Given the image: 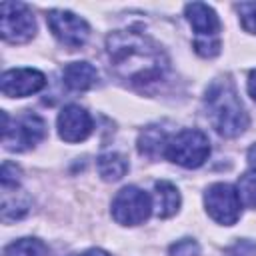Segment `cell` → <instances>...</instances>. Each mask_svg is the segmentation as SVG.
I'll list each match as a JSON object with an SVG mask.
<instances>
[{
    "label": "cell",
    "mask_w": 256,
    "mask_h": 256,
    "mask_svg": "<svg viewBox=\"0 0 256 256\" xmlns=\"http://www.w3.org/2000/svg\"><path fill=\"white\" fill-rule=\"evenodd\" d=\"M106 54L112 72L136 88H148L166 78L168 58L144 32L130 28L108 34Z\"/></svg>",
    "instance_id": "obj_1"
},
{
    "label": "cell",
    "mask_w": 256,
    "mask_h": 256,
    "mask_svg": "<svg viewBox=\"0 0 256 256\" xmlns=\"http://www.w3.org/2000/svg\"><path fill=\"white\" fill-rule=\"evenodd\" d=\"M204 104L208 110L206 114L220 136L236 138L248 128V114L228 78H220L210 84Z\"/></svg>",
    "instance_id": "obj_2"
},
{
    "label": "cell",
    "mask_w": 256,
    "mask_h": 256,
    "mask_svg": "<svg viewBox=\"0 0 256 256\" xmlns=\"http://www.w3.org/2000/svg\"><path fill=\"white\" fill-rule=\"evenodd\" d=\"M210 154L208 136L196 128H184L174 136H168L164 146V158L182 166V168H198L206 162Z\"/></svg>",
    "instance_id": "obj_3"
},
{
    "label": "cell",
    "mask_w": 256,
    "mask_h": 256,
    "mask_svg": "<svg viewBox=\"0 0 256 256\" xmlns=\"http://www.w3.org/2000/svg\"><path fill=\"white\" fill-rule=\"evenodd\" d=\"M184 14L192 30L196 32V40H194L196 54H200L202 58L218 56L220 54V40H218L220 20L216 12L204 2H192V4H186Z\"/></svg>",
    "instance_id": "obj_4"
},
{
    "label": "cell",
    "mask_w": 256,
    "mask_h": 256,
    "mask_svg": "<svg viewBox=\"0 0 256 256\" xmlns=\"http://www.w3.org/2000/svg\"><path fill=\"white\" fill-rule=\"evenodd\" d=\"M2 120H4L2 142L6 150H12V152L30 150L46 136V122L38 114L24 112L14 120V124H10L8 114L2 112Z\"/></svg>",
    "instance_id": "obj_5"
},
{
    "label": "cell",
    "mask_w": 256,
    "mask_h": 256,
    "mask_svg": "<svg viewBox=\"0 0 256 256\" xmlns=\"http://www.w3.org/2000/svg\"><path fill=\"white\" fill-rule=\"evenodd\" d=\"M36 32V20L32 10L22 2L0 4V34L10 44L28 42Z\"/></svg>",
    "instance_id": "obj_6"
},
{
    "label": "cell",
    "mask_w": 256,
    "mask_h": 256,
    "mask_svg": "<svg viewBox=\"0 0 256 256\" xmlns=\"http://www.w3.org/2000/svg\"><path fill=\"white\" fill-rule=\"evenodd\" d=\"M150 212H152L150 196L136 186L122 188L112 200V218L122 226L142 224L150 216Z\"/></svg>",
    "instance_id": "obj_7"
},
{
    "label": "cell",
    "mask_w": 256,
    "mask_h": 256,
    "mask_svg": "<svg viewBox=\"0 0 256 256\" xmlns=\"http://www.w3.org/2000/svg\"><path fill=\"white\" fill-rule=\"evenodd\" d=\"M204 204H206V212L210 214V218L218 224L232 226L240 218L242 202H240L238 190L232 184L216 182V184L208 186V190L204 194Z\"/></svg>",
    "instance_id": "obj_8"
},
{
    "label": "cell",
    "mask_w": 256,
    "mask_h": 256,
    "mask_svg": "<svg viewBox=\"0 0 256 256\" xmlns=\"http://www.w3.org/2000/svg\"><path fill=\"white\" fill-rule=\"evenodd\" d=\"M48 28L52 30L54 38L68 46V48H80L86 44L88 36H90V26L86 24L84 18L76 16L70 10H50L46 16Z\"/></svg>",
    "instance_id": "obj_9"
},
{
    "label": "cell",
    "mask_w": 256,
    "mask_h": 256,
    "mask_svg": "<svg viewBox=\"0 0 256 256\" xmlns=\"http://www.w3.org/2000/svg\"><path fill=\"white\" fill-rule=\"evenodd\" d=\"M46 86V76L34 68H14L6 70L0 78V88L4 96L10 98H24L36 94Z\"/></svg>",
    "instance_id": "obj_10"
},
{
    "label": "cell",
    "mask_w": 256,
    "mask_h": 256,
    "mask_svg": "<svg viewBox=\"0 0 256 256\" xmlns=\"http://www.w3.org/2000/svg\"><path fill=\"white\" fill-rule=\"evenodd\" d=\"M92 128L90 114L78 104H68L58 114V134L64 142H82L92 134Z\"/></svg>",
    "instance_id": "obj_11"
},
{
    "label": "cell",
    "mask_w": 256,
    "mask_h": 256,
    "mask_svg": "<svg viewBox=\"0 0 256 256\" xmlns=\"http://www.w3.org/2000/svg\"><path fill=\"white\" fill-rule=\"evenodd\" d=\"M62 78L70 90H90L98 84V70L90 62H70L64 66Z\"/></svg>",
    "instance_id": "obj_12"
},
{
    "label": "cell",
    "mask_w": 256,
    "mask_h": 256,
    "mask_svg": "<svg viewBox=\"0 0 256 256\" xmlns=\"http://www.w3.org/2000/svg\"><path fill=\"white\" fill-rule=\"evenodd\" d=\"M154 212L158 218H170L180 208V192L168 180H158L154 184Z\"/></svg>",
    "instance_id": "obj_13"
},
{
    "label": "cell",
    "mask_w": 256,
    "mask_h": 256,
    "mask_svg": "<svg viewBox=\"0 0 256 256\" xmlns=\"http://www.w3.org/2000/svg\"><path fill=\"white\" fill-rule=\"evenodd\" d=\"M166 140H168V134L164 130H160L158 126H148L138 136V152L148 158L164 156Z\"/></svg>",
    "instance_id": "obj_14"
},
{
    "label": "cell",
    "mask_w": 256,
    "mask_h": 256,
    "mask_svg": "<svg viewBox=\"0 0 256 256\" xmlns=\"http://www.w3.org/2000/svg\"><path fill=\"white\" fill-rule=\"evenodd\" d=\"M96 168H98V174L102 176V180L116 182L128 172V160L118 152H106V154L98 156Z\"/></svg>",
    "instance_id": "obj_15"
},
{
    "label": "cell",
    "mask_w": 256,
    "mask_h": 256,
    "mask_svg": "<svg viewBox=\"0 0 256 256\" xmlns=\"http://www.w3.org/2000/svg\"><path fill=\"white\" fill-rule=\"evenodd\" d=\"M6 256H46V246L38 238H20L6 246Z\"/></svg>",
    "instance_id": "obj_16"
},
{
    "label": "cell",
    "mask_w": 256,
    "mask_h": 256,
    "mask_svg": "<svg viewBox=\"0 0 256 256\" xmlns=\"http://www.w3.org/2000/svg\"><path fill=\"white\" fill-rule=\"evenodd\" d=\"M238 196L248 208H256V170L244 172L238 180Z\"/></svg>",
    "instance_id": "obj_17"
},
{
    "label": "cell",
    "mask_w": 256,
    "mask_h": 256,
    "mask_svg": "<svg viewBox=\"0 0 256 256\" xmlns=\"http://www.w3.org/2000/svg\"><path fill=\"white\" fill-rule=\"evenodd\" d=\"M28 206H30V202H28V196L26 194H22L20 198H14V200H10L8 196H4V200H2V218L6 222L18 220V218H22L28 212Z\"/></svg>",
    "instance_id": "obj_18"
},
{
    "label": "cell",
    "mask_w": 256,
    "mask_h": 256,
    "mask_svg": "<svg viewBox=\"0 0 256 256\" xmlns=\"http://www.w3.org/2000/svg\"><path fill=\"white\" fill-rule=\"evenodd\" d=\"M238 14H240V22H242V28L246 32H252L256 34V2H240L236 6Z\"/></svg>",
    "instance_id": "obj_19"
},
{
    "label": "cell",
    "mask_w": 256,
    "mask_h": 256,
    "mask_svg": "<svg viewBox=\"0 0 256 256\" xmlns=\"http://www.w3.org/2000/svg\"><path fill=\"white\" fill-rule=\"evenodd\" d=\"M168 254L170 256H198L200 254V246L192 238H182V240L174 242L168 248Z\"/></svg>",
    "instance_id": "obj_20"
},
{
    "label": "cell",
    "mask_w": 256,
    "mask_h": 256,
    "mask_svg": "<svg viewBox=\"0 0 256 256\" xmlns=\"http://www.w3.org/2000/svg\"><path fill=\"white\" fill-rule=\"evenodd\" d=\"M0 180H2V190L16 188L18 182H20V168L16 164H12V162L6 160L2 164V176H0Z\"/></svg>",
    "instance_id": "obj_21"
},
{
    "label": "cell",
    "mask_w": 256,
    "mask_h": 256,
    "mask_svg": "<svg viewBox=\"0 0 256 256\" xmlns=\"http://www.w3.org/2000/svg\"><path fill=\"white\" fill-rule=\"evenodd\" d=\"M228 256H256V244L248 240H240L234 244V248L228 250Z\"/></svg>",
    "instance_id": "obj_22"
},
{
    "label": "cell",
    "mask_w": 256,
    "mask_h": 256,
    "mask_svg": "<svg viewBox=\"0 0 256 256\" xmlns=\"http://www.w3.org/2000/svg\"><path fill=\"white\" fill-rule=\"evenodd\" d=\"M248 94L252 96V100H256V70H252L248 76Z\"/></svg>",
    "instance_id": "obj_23"
},
{
    "label": "cell",
    "mask_w": 256,
    "mask_h": 256,
    "mask_svg": "<svg viewBox=\"0 0 256 256\" xmlns=\"http://www.w3.org/2000/svg\"><path fill=\"white\" fill-rule=\"evenodd\" d=\"M76 256H110V254L104 252V250H100V248H90V250H86L82 254H76Z\"/></svg>",
    "instance_id": "obj_24"
},
{
    "label": "cell",
    "mask_w": 256,
    "mask_h": 256,
    "mask_svg": "<svg viewBox=\"0 0 256 256\" xmlns=\"http://www.w3.org/2000/svg\"><path fill=\"white\" fill-rule=\"evenodd\" d=\"M248 164L256 170V142L250 146V150H248Z\"/></svg>",
    "instance_id": "obj_25"
}]
</instances>
